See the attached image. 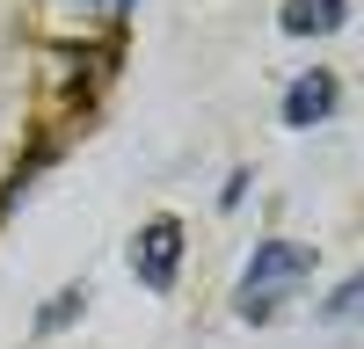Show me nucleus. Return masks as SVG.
Segmentation results:
<instances>
[{
    "label": "nucleus",
    "instance_id": "nucleus-3",
    "mask_svg": "<svg viewBox=\"0 0 364 349\" xmlns=\"http://www.w3.org/2000/svg\"><path fill=\"white\" fill-rule=\"evenodd\" d=\"M336 95H343L336 73H321V66H314V73H299V80L284 87V124H291V131H314L321 116L336 109Z\"/></svg>",
    "mask_w": 364,
    "mask_h": 349
},
{
    "label": "nucleus",
    "instance_id": "nucleus-4",
    "mask_svg": "<svg viewBox=\"0 0 364 349\" xmlns=\"http://www.w3.org/2000/svg\"><path fill=\"white\" fill-rule=\"evenodd\" d=\"M284 29L291 37H328V29H343V0H291Z\"/></svg>",
    "mask_w": 364,
    "mask_h": 349
},
{
    "label": "nucleus",
    "instance_id": "nucleus-2",
    "mask_svg": "<svg viewBox=\"0 0 364 349\" xmlns=\"http://www.w3.org/2000/svg\"><path fill=\"white\" fill-rule=\"evenodd\" d=\"M175 270H182V226L175 218H146L139 240H132V277L146 291H175Z\"/></svg>",
    "mask_w": 364,
    "mask_h": 349
},
{
    "label": "nucleus",
    "instance_id": "nucleus-1",
    "mask_svg": "<svg viewBox=\"0 0 364 349\" xmlns=\"http://www.w3.org/2000/svg\"><path fill=\"white\" fill-rule=\"evenodd\" d=\"M314 270V255L299 248V240H262L255 262L240 270V320H269L284 306V291H299Z\"/></svg>",
    "mask_w": 364,
    "mask_h": 349
},
{
    "label": "nucleus",
    "instance_id": "nucleus-6",
    "mask_svg": "<svg viewBox=\"0 0 364 349\" xmlns=\"http://www.w3.org/2000/svg\"><path fill=\"white\" fill-rule=\"evenodd\" d=\"M109 8H139V0H109Z\"/></svg>",
    "mask_w": 364,
    "mask_h": 349
},
{
    "label": "nucleus",
    "instance_id": "nucleus-5",
    "mask_svg": "<svg viewBox=\"0 0 364 349\" xmlns=\"http://www.w3.org/2000/svg\"><path fill=\"white\" fill-rule=\"evenodd\" d=\"M80 306H87V291H80V284H66V291H58V299L37 313V335H58V328H66V320H73Z\"/></svg>",
    "mask_w": 364,
    "mask_h": 349
}]
</instances>
